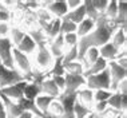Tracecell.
<instances>
[{
    "mask_svg": "<svg viewBox=\"0 0 127 118\" xmlns=\"http://www.w3.org/2000/svg\"><path fill=\"white\" fill-rule=\"evenodd\" d=\"M116 28H118V26H116L114 22H110V20H107L103 15H100L99 19L96 20L95 28L92 30L88 35L79 38L78 46H76L78 47V60L79 62L83 60L86 51L90 47L99 48L104 43L110 42L112 34H114V31Z\"/></svg>",
    "mask_w": 127,
    "mask_h": 118,
    "instance_id": "1",
    "label": "cell"
},
{
    "mask_svg": "<svg viewBox=\"0 0 127 118\" xmlns=\"http://www.w3.org/2000/svg\"><path fill=\"white\" fill-rule=\"evenodd\" d=\"M55 58L52 57L48 43H40L36 46V51L33 53V70L40 71V72H47L50 71V68L52 67Z\"/></svg>",
    "mask_w": 127,
    "mask_h": 118,
    "instance_id": "2",
    "label": "cell"
},
{
    "mask_svg": "<svg viewBox=\"0 0 127 118\" xmlns=\"http://www.w3.org/2000/svg\"><path fill=\"white\" fill-rule=\"evenodd\" d=\"M12 58H13V67L15 70H18L22 75H24L27 78H32L33 75V64L31 62L28 55L20 53L18 48L12 50Z\"/></svg>",
    "mask_w": 127,
    "mask_h": 118,
    "instance_id": "3",
    "label": "cell"
},
{
    "mask_svg": "<svg viewBox=\"0 0 127 118\" xmlns=\"http://www.w3.org/2000/svg\"><path fill=\"white\" fill-rule=\"evenodd\" d=\"M86 87H88L92 91H95V90H110L111 91V79H110L108 68H106L102 72H98V74L87 75Z\"/></svg>",
    "mask_w": 127,
    "mask_h": 118,
    "instance_id": "4",
    "label": "cell"
},
{
    "mask_svg": "<svg viewBox=\"0 0 127 118\" xmlns=\"http://www.w3.org/2000/svg\"><path fill=\"white\" fill-rule=\"evenodd\" d=\"M22 81H31V79L22 75L15 68H7L3 64H0V89L8 87V86L15 85V83Z\"/></svg>",
    "mask_w": 127,
    "mask_h": 118,
    "instance_id": "5",
    "label": "cell"
},
{
    "mask_svg": "<svg viewBox=\"0 0 127 118\" xmlns=\"http://www.w3.org/2000/svg\"><path fill=\"white\" fill-rule=\"evenodd\" d=\"M64 90L63 94H76L80 89L86 87V77L84 75H74V74H64Z\"/></svg>",
    "mask_w": 127,
    "mask_h": 118,
    "instance_id": "6",
    "label": "cell"
},
{
    "mask_svg": "<svg viewBox=\"0 0 127 118\" xmlns=\"http://www.w3.org/2000/svg\"><path fill=\"white\" fill-rule=\"evenodd\" d=\"M40 7L46 8L50 15L55 19L64 18L68 12L66 0H51V1H47V3H40Z\"/></svg>",
    "mask_w": 127,
    "mask_h": 118,
    "instance_id": "7",
    "label": "cell"
},
{
    "mask_svg": "<svg viewBox=\"0 0 127 118\" xmlns=\"http://www.w3.org/2000/svg\"><path fill=\"white\" fill-rule=\"evenodd\" d=\"M13 44L9 40V38H3L0 39V63L7 68H15L13 67V58H12V50Z\"/></svg>",
    "mask_w": 127,
    "mask_h": 118,
    "instance_id": "8",
    "label": "cell"
},
{
    "mask_svg": "<svg viewBox=\"0 0 127 118\" xmlns=\"http://www.w3.org/2000/svg\"><path fill=\"white\" fill-rule=\"evenodd\" d=\"M107 68L110 72V79H111V91H115L118 83L127 78V68L121 67L115 60L107 62Z\"/></svg>",
    "mask_w": 127,
    "mask_h": 118,
    "instance_id": "9",
    "label": "cell"
},
{
    "mask_svg": "<svg viewBox=\"0 0 127 118\" xmlns=\"http://www.w3.org/2000/svg\"><path fill=\"white\" fill-rule=\"evenodd\" d=\"M27 82L28 81H22V82L15 83V85L8 86V87L0 89V94L5 95L7 98H9L13 102H18L22 98H24V89H26Z\"/></svg>",
    "mask_w": 127,
    "mask_h": 118,
    "instance_id": "10",
    "label": "cell"
},
{
    "mask_svg": "<svg viewBox=\"0 0 127 118\" xmlns=\"http://www.w3.org/2000/svg\"><path fill=\"white\" fill-rule=\"evenodd\" d=\"M107 105H108V109H111L116 114H121L123 112H126L127 94H119L118 91H112V94L107 99Z\"/></svg>",
    "mask_w": 127,
    "mask_h": 118,
    "instance_id": "11",
    "label": "cell"
},
{
    "mask_svg": "<svg viewBox=\"0 0 127 118\" xmlns=\"http://www.w3.org/2000/svg\"><path fill=\"white\" fill-rule=\"evenodd\" d=\"M63 107V118H74V105L76 102V94H62L56 98Z\"/></svg>",
    "mask_w": 127,
    "mask_h": 118,
    "instance_id": "12",
    "label": "cell"
},
{
    "mask_svg": "<svg viewBox=\"0 0 127 118\" xmlns=\"http://www.w3.org/2000/svg\"><path fill=\"white\" fill-rule=\"evenodd\" d=\"M0 99H1L3 106H4V112L7 114V118H18L20 114L24 112V109L22 107V105L19 102H13V101L7 98L3 94H0Z\"/></svg>",
    "mask_w": 127,
    "mask_h": 118,
    "instance_id": "13",
    "label": "cell"
},
{
    "mask_svg": "<svg viewBox=\"0 0 127 118\" xmlns=\"http://www.w3.org/2000/svg\"><path fill=\"white\" fill-rule=\"evenodd\" d=\"M39 28L44 32V35L47 36V39L52 40L60 34V19L52 18L47 23H40Z\"/></svg>",
    "mask_w": 127,
    "mask_h": 118,
    "instance_id": "14",
    "label": "cell"
},
{
    "mask_svg": "<svg viewBox=\"0 0 127 118\" xmlns=\"http://www.w3.org/2000/svg\"><path fill=\"white\" fill-rule=\"evenodd\" d=\"M48 48H50V51H51V54H52L54 58L63 57L64 53H66V50H67L66 44H64V40H63V35L59 34L55 39L50 40L48 42Z\"/></svg>",
    "mask_w": 127,
    "mask_h": 118,
    "instance_id": "15",
    "label": "cell"
},
{
    "mask_svg": "<svg viewBox=\"0 0 127 118\" xmlns=\"http://www.w3.org/2000/svg\"><path fill=\"white\" fill-rule=\"evenodd\" d=\"M118 54H119V50L111 43V42H107V43H104L103 46L99 47V57L103 58L106 62L115 60L116 57H118Z\"/></svg>",
    "mask_w": 127,
    "mask_h": 118,
    "instance_id": "16",
    "label": "cell"
},
{
    "mask_svg": "<svg viewBox=\"0 0 127 118\" xmlns=\"http://www.w3.org/2000/svg\"><path fill=\"white\" fill-rule=\"evenodd\" d=\"M110 42H111V43L114 44L119 51L126 50L127 35H126V28H125V27H118V28L114 31V34H112Z\"/></svg>",
    "mask_w": 127,
    "mask_h": 118,
    "instance_id": "17",
    "label": "cell"
},
{
    "mask_svg": "<svg viewBox=\"0 0 127 118\" xmlns=\"http://www.w3.org/2000/svg\"><path fill=\"white\" fill-rule=\"evenodd\" d=\"M40 89H42V94L52 97V98H58V97L62 94V91L56 87L54 79L51 77L44 78V81L42 82V85H40Z\"/></svg>",
    "mask_w": 127,
    "mask_h": 118,
    "instance_id": "18",
    "label": "cell"
},
{
    "mask_svg": "<svg viewBox=\"0 0 127 118\" xmlns=\"http://www.w3.org/2000/svg\"><path fill=\"white\" fill-rule=\"evenodd\" d=\"M15 48H18L20 53L26 54V55H33V53L36 51V43L33 42V39L31 38L28 34H26V36L23 38V40L16 46Z\"/></svg>",
    "mask_w": 127,
    "mask_h": 118,
    "instance_id": "19",
    "label": "cell"
},
{
    "mask_svg": "<svg viewBox=\"0 0 127 118\" xmlns=\"http://www.w3.org/2000/svg\"><path fill=\"white\" fill-rule=\"evenodd\" d=\"M76 99L82 103V105H84V106H87L88 109H91L92 105H94V102H95L94 101V91L90 90L88 87L80 89L76 93Z\"/></svg>",
    "mask_w": 127,
    "mask_h": 118,
    "instance_id": "20",
    "label": "cell"
},
{
    "mask_svg": "<svg viewBox=\"0 0 127 118\" xmlns=\"http://www.w3.org/2000/svg\"><path fill=\"white\" fill-rule=\"evenodd\" d=\"M64 18H66L67 20H70V22L75 23V24L78 26V24L82 22V20L86 19V9H84L83 3H82V5H79L78 8L72 9V11H68L67 15L64 16Z\"/></svg>",
    "mask_w": 127,
    "mask_h": 118,
    "instance_id": "21",
    "label": "cell"
},
{
    "mask_svg": "<svg viewBox=\"0 0 127 118\" xmlns=\"http://www.w3.org/2000/svg\"><path fill=\"white\" fill-rule=\"evenodd\" d=\"M95 24H96V22H94V20H91V19H88V18H86L84 20H82V22L78 24V27H76V35L79 38L88 35V34H90L91 31L95 28Z\"/></svg>",
    "mask_w": 127,
    "mask_h": 118,
    "instance_id": "22",
    "label": "cell"
},
{
    "mask_svg": "<svg viewBox=\"0 0 127 118\" xmlns=\"http://www.w3.org/2000/svg\"><path fill=\"white\" fill-rule=\"evenodd\" d=\"M114 23L118 27H125L127 23V3L126 1H118V13L114 20Z\"/></svg>",
    "mask_w": 127,
    "mask_h": 118,
    "instance_id": "23",
    "label": "cell"
},
{
    "mask_svg": "<svg viewBox=\"0 0 127 118\" xmlns=\"http://www.w3.org/2000/svg\"><path fill=\"white\" fill-rule=\"evenodd\" d=\"M54 99L56 98H52V97H48V95H44V94H40L37 95L35 101H33V103H35V106L37 107V110H39L42 114H46L47 110H48V107L51 105V102H52Z\"/></svg>",
    "mask_w": 127,
    "mask_h": 118,
    "instance_id": "24",
    "label": "cell"
},
{
    "mask_svg": "<svg viewBox=\"0 0 127 118\" xmlns=\"http://www.w3.org/2000/svg\"><path fill=\"white\" fill-rule=\"evenodd\" d=\"M106 68H107V62H106L103 58L99 57L90 66V67L86 68V71H84L83 75H84V77H87V75H94V74H98V72L104 71Z\"/></svg>",
    "mask_w": 127,
    "mask_h": 118,
    "instance_id": "25",
    "label": "cell"
},
{
    "mask_svg": "<svg viewBox=\"0 0 127 118\" xmlns=\"http://www.w3.org/2000/svg\"><path fill=\"white\" fill-rule=\"evenodd\" d=\"M63 67L67 74H74V75L84 74V66L79 60H74V62H70V63H63Z\"/></svg>",
    "mask_w": 127,
    "mask_h": 118,
    "instance_id": "26",
    "label": "cell"
},
{
    "mask_svg": "<svg viewBox=\"0 0 127 118\" xmlns=\"http://www.w3.org/2000/svg\"><path fill=\"white\" fill-rule=\"evenodd\" d=\"M98 58H99V48H96V47H90L88 48V50L86 51L84 57H83V60H82V63H83V66H84V71H86V68L90 67Z\"/></svg>",
    "mask_w": 127,
    "mask_h": 118,
    "instance_id": "27",
    "label": "cell"
},
{
    "mask_svg": "<svg viewBox=\"0 0 127 118\" xmlns=\"http://www.w3.org/2000/svg\"><path fill=\"white\" fill-rule=\"evenodd\" d=\"M47 74H48L50 77H62V75L66 74V71H64V67H63V57L55 58L52 67L50 68V71L47 72Z\"/></svg>",
    "mask_w": 127,
    "mask_h": 118,
    "instance_id": "28",
    "label": "cell"
},
{
    "mask_svg": "<svg viewBox=\"0 0 127 118\" xmlns=\"http://www.w3.org/2000/svg\"><path fill=\"white\" fill-rule=\"evenodd\" d=\"M26 31L22 30L20 27H11V31H9V40L12 42L13 47H16L18 44L20 43V42L23 40V38L26 36Z\"/></svg>",
    "mask_w": 127,
    "mask_h": 118,
    "instance_id": "29",
    "label": "cell"
},
{
    "mask_svg": "<svg viewBox=\"0 0 127 118\" xmlns=\"http://www.w3.org/2000/svg\"><path fill=\"white\" fill-rule=\"evenodd\" d=\"M116 13H118V0H111V1H108L107 7H106L103 16L107 20H110V22H114L116 18Z\"/></svg>",
    "mask_w": 127,
    "mask_h": 118,
    "instance_id": "30",
    "label": "cell"
},
{
    "mask_svg": "<svg viewBox=\"0 0 127 118\" xmlns=\"http://www.w3.org/2000/svg\"><path fill=\"white\" fill-rule=\"evenodd\" d=\"M46 114L52 116V117H58V118H63V107H62L59 101L54 99L52 102H51V105H50V107H48V110H47Z\"/></svg>",
    "mask_w": 127,
    "mask_h": 118,
    "instance_id": "31",
    "label": "cell"
},
{
    "mask_svg": "<svg viewBox=\"0 0 127 118\" xmlns=\"http://www.w3.org/2000/svg\"><path fill=\"white\" fill-rule=\"evenodd\" d=\"M83 5H84V9H86V18L94 20V22H96L100 15H99L98 11L94 8L91 0H83Z\"/></svg>",
    "mask_w": 127,
    "mask_h": 118,
    "instance_id": "32",
    "label": "cell"
},
{
    "mask_svg": "<svg viewBox=\"0 0 127 118\" xmlns=\"http://www.w3.org/2000/svg\"><path fill=\"white\" fill-rule=\"evenodd\" d=\"M76 24L67 20L66 18H62L60 19V34L62 35H66V34H72L76 32Z\"/></svg>",
    "mask_w": 127,
    "mask_h": 118,
    "instance_id": "33",
    "label": "cell"
},
{
    "mask_svg": "<svg viewBox=\"0 0 127 118\" xmlns=\"http://www.w3.org/2000/svg\"><path fill=\"white\" fill-rule=\"evenodd\" d=\"M90 113H91V109H88L87 106L82 105L76 99V102L74 105V118H86Z\"/></svg>",
    "mask_w": 127,
    "mask_h": 118,
    "instance_id": "34",
    "label": "cell"
},
{
    "mask_svg": "<svg viewBox=\"0 0 127 118\" xmlns=\"http://www.w3.org/2000/svg\"><path fill=\"white\" fill-rule=\"evenodd\" d=\"M78 60V47H70L66 50V53L63 55V63H70V62Z\"/></svg>",
    "mask_w": 127,
    "mask_h": 118,
    "instance_id": "35",
    "label": "cell"
},
{
    "mask_svg": "<svg viewBox=\"0 0 127 118\" xmlns=\"http://www.w3.org/2000/svg\"><path fill=\"white\" fill-rule=\"evenodd\" d=\"M63 40H64V44H66V47H67V48H70V47L78 46L79 36L76 35V32L66 34V35H63Z\"/></svg>",
    "mask_w": 127,
    "mask_h": 118,
    "instance_id": "36",
    "label": "cell"
},
{
    "mask_svg": "<svg viewBox=\"0 0 127 118\" xmlns=\"http://www.w3.org/2000/svg\"><path fill=\"white\" fill-rule=\"evenodd\" d=\"M111 94H112V91H110V90H95L94 91V101L95 102L107 101Z\"/></svg>",
    "mask_w": 127,
    "mask_h": 118,
    "instance_id": "37",
    "label": "cell"
},
{
    "mask_svg": "<svg viewBox=\"0 0 127 118\" xmlns=\"http://www.w3.org/2000/svg\"><path fill=\"white\" fill-rule=\"evenodd\" d=\"M91 3H92V5H94V8L98 11L99 15H103L106 7L108 4V0H91Z\"/></svg>",
    "mask_w": 127,
    "mask_h": 118,
    "instance_id": "38",
    "label": "cell"
},
{
    "mask_svg": "<svg viewBox=\"0 0 127 118\" xmlns=\"http://www.w3.org/2000/svg\"><path fill=\"white\" fill-rule=\"evenodd\" d=\"M9 31H11V26L9 23H0V39L9 36Z\"/></svg>",
    "mask_w": 127,
    "mask_h": 118,
    "instance_id": "39",
    "label": "cell"
},
{
    "mask_svg": "<svg viewBox=\"0 0 127 118\" xmlns=\"http://www.w3.org/2000/svg\"><path fill=\"white\" fill-rule=\"evenodd\" d=\"M11 19V9H0V23H8Z\"/></svg>",
    "mask_w": 127,
    "mask_h": 118,
    "instance_id": "40",
    "label": "cell"
},
{
    "mask_svg": "<svg viewBox=\"0 0 127 118\" xmlns=\"http://www.w3.org/2000/svg\"><path fill=\"white\" fill-rule=\"evenodd\" d=\"M115 91H118L119 94H127V78L123 79L118 83V86H116Z\"/></svg>",
    "mask_w": 127,
    "mask_h": 118,
    "instance_id": "41",
    "label": "cell"
},
{
    "mask_svg": "<svg viewBox=\"0 0 127 118\" xmlns=\"http://www.w3.org/2000/svg\"><path fill=\"white\" fill-rule=\"evenodd\" d=\"M54 79L55 85H56V87L60 90V91H63L64 90V85H66V82H64V75H62V77H51Z\"/></svg>",
    "mask_w": 127,
    "mask_h": 118,
    "instance_id": "42",
    "label": "cell"
},
{
    "mask_svg": "<svg viewBox=\"0 0 127 118\" xmlns=\"http://www.w3.org/2000/svg\"><path fill=\"white\" fill-rule=\"evenodd\" d=\"M67 8L68 11H72V9L78 8L79 5H82V3H83V0H67Z\"/></svg>",
    "mask_w": 127,
    "mask_h": 118,
    "instance_id": "43",
    "label": "cell"
},
{
    "mask_svg": "<svg viewBox=\"0 0 127 118\" xmlns=\"http://www.w3.org/2000/svg\"><path fill=\"white\" fill-rule=\"evenodd\" d=\"M18 118H37V117H36L33 113H31V112H27V110H24V112L20 114V116H19Z\"/></svg>",
    "mask_w": 127,
    "mask_h": 118,
    "instance_id": "44",
    "label": "cell"
},
{
    "mask_svg": "<svg viewBox=\"0 0 127 118\" xmlns=\"http://www.w3.org/2000/svg\"><path fill=\"white\" fill-rule=\"evenodd\" d=\"M0 118H7V114H5L4 110H3V112H0Z\"/></svg>",
    "mask_w": 127,
    "mask_h": 118,
    "instance_id": "45",
    "label": "cell"
},
{
    "mask_svg": "<svg viewBox=\"0 0 127 118\" xmlns=\"http://www.w3.org/2000/svg\"><path fill=\"white\" fill-rule=\"evenodd\" d=\"M0 9H8L4 4H3V1H0Z\"/></svg>",
    "mask_w": 127,
    "mask_h": 118,
    "instance_id": "46",
    "label": "cell"
},
{
    "mask_svg": "<svg viewBox=\"0 0 127 118\" xmlns=\"http://www.w3.org/2000/svg\"><path fill=\"white\" fill-rule=\"evenodd\" d=\"M4 110V106H3V102H1V99H0V112H3Z\"/></svg>",
    "mask_w": 127,
    "mask_h": 118,
    "instance_id": "47",
    "label": "cell"
},
{
    "mask_svg": "<svg viewBox=\"0 0 127 118\" xmlns=\"http://www.w3.org/2000/svg\"><path fill=\"white\" fill-rule=\"evenodd\" d=\"M121 118H127V114H126V112L121 113Z\"/></svg>",
    "mask_w": 127,
    "mask_h": 118,
    "instance_id": "48",
    "label": "cell"
},
{
    "mask_svg": "<svg viewBox=\"0 0 127 118\" xmlns=\"http://www.w3.org/2000/svg\"><path fill=\"white\" fill-rule=\"evenodd\" d=\"M112 118H121V114H116L115 117H112Z\"/></svg>",
    "mask_w": 127,
    "mask_h": 118,
    "instance_id": "49",
    "label": "cell"
},
{
    "mask_svg": "<svg viewBox=\"0 0 127 118\" xmlns=\"http://www.w3.org/2000/svg\"><path fill=\"white\" fill-rule=\"evenodd\" d=\"M0 64H1V63H0Z\"/></svg>",
    "mask_w": 127,
    "mask_h": 118,
    "instance_id": "50",
    "label": "cell"
}]
</instances>
